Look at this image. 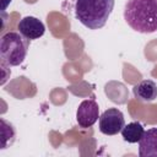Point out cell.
I'll list each match as a JSON object with an SVG mask.
<instances>
[{"label":"cell","instance_id":"1","mask_svg":"<svg viewBox=\"0 0 157 157\" xmlns=\"http://www.w3.org/2000/svg\"><path fill=\"white\" fill-rule=\"evenodd\" d=\"M125 22L139 33L157 31V0H128L124 7Z\"/></svg>","mask_w":157,"mask_h":157},{"label":"cell","instance_id":"2","mask_svg":"<svg viewBox=\"0 0 157 157\" xmlns=\"http://www.w3.org/2000/svg\"><path fill=\"white\" fill-rule=\"evenodd\" d=\"M115 0H76L75 17L90 29L102 28L113 9Z\"/></svg>","mask_w":157,"mask_h":157},{"label":"cell","instance_id":"3","mask_svg":"<svg viewBox=\"0 0 157 157\" xmlns=\"http://www.w3.org/2000/svg\"><path fill=\"white\" fill-rule=\"evenodd\" d=\"M29 39L20 32H7L0 40V58L9 66H18L26 59Z\"/></svg>","mask_w":157,"mask_h":157},{"label":"cell","instance_id":"4","mask_svg":"<svg viewBox=\"0 0 157 157\" xmlns=\"http://www.w3.org/2000/svg\"><path fill=\"white\" fill-rule=\"evenodd\" d=\"M99 131L104 135H117L125 125L124 114L118 108H108L99 115Z\"/></svg>","mask_w":157,"mask_h":157},{"label":"cell","instance_id":"5","mask_svg":"<svg viewBox=\"0 0 157 157\" xmlns=\"http://www.w3.org/2000/svg\"><path fill=\"white\" fill-rule=\"evenodd\" d=\"M99 119V105L94 98L85 99L80 103L76 112V121L80 128H91Z\"/></svg>","mask_w":157,"mask_h":157},{"label":"cell","instance_id":"6","mask_svg":"<svg viewBox=\"0 0 157 157\" xmlns=\"http://www.w3.org/2000/svg\"><path fill=\"white\" fill-rule=\"evenodd\" d=\"M17 29L18 32L26 37L27 39L29 40H33V39H38L40 38L44 32H45V26L44 23L38 20L37 17H33V16H26L23 17L22 20H20L18 25H17Z\"/></svg>","mask_w":157,"mask_h":157},{"label":"cell","instance_id":"7","mask_svg":"<svg viewBox=\"0 0 157 157\" xmlns=\"http://www.w3.org/2000/svg\"><path fill=\"white\" fill-rule=\"evenodd\" d=\"M140 157H157V128L146 130L139 141Z\"/></svg>","mask_w":157,"mask_h":157},{"label":"cell","instance_id":"8","mask_svg":"<svg viewBox=\"0 0 157 157\" xmlns=\"http://www.w3.org/2000/svg\"><path fill=\"white\" fill-rule=\"evenodd\" d=\"M132 93L140 102H152L157 98V85L152 80H142L132 87Z\"/></svg>","mask_w":157,"mask_h":157},{"label":"cell","instance_id":"9","mask_svg":"<svg viewBox=\"0 0 157 157\" xmlns=\"http://www.w3.org/2000/svg\"><path fill=\"white\" fill-rule=\"evenodd\" d=\"M120 132H121V136H123L124 141H126L129 144H136L142 137V135L145 132V129L140 123L131 121V123L124 125V128L121 129Z\"/></svg>","mask_w":157,"mask_h":157},{"label":"cell","instance_id":"10","mask_svg":"<svg viewBox=\"0 0 157 157\" xmlns=\"http://www.w3.org/2000/svg\"><path fill=\"white\" fill-rule=\"evenodd\" d=\"M0 123H1V147L0 148L5 150L15 142L16 131H15L13 125L11 123H9L6 119L1 118Z\"/></svg>","mask_w":157,"mask_h":157},{"label":"cell","instance_id":"11","mask_svg":"<svg viewBox=\"0 0 157 157\" xmlns=\"http://www.w3.org/2000/svg\"><path fill=\"white\" fill-rule=\"evenodd\" d=\"M11 2V0H2V11L7 7V5Z\"/></svg>","mask_w":157,"mask_h":157}]
</instances>
